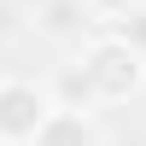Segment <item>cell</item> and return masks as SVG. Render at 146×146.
Wrapping results in <instances>:
<instances>
[{"label": "cell", "mask_w": 146, "mask_h": 146, "mask_svg": "<svg viewBox=\"0 0 146 146\" xmlns=\"http://www.w3.org/2000/svg\"><path fill=\"white\" fill-rule=\"evenodd\" d=\"M76 70H82V88H88L94 105H123V100H135L140 82H146V58L135 47H123L117 35L88 41V53L76 58Z\"/></svg>", "instance_id": "6da1fadb"}, {"label": "cell", "mask_w": 146, "mask_h": 146, "mask_svg": "<svg viewBox=\"0 0 146 146\" xmlns=\"http://www.w3.org/2000/svg\"><path fill=\"white\" fill-rule=\"evenodd\" d=\"M47 117H53V88L29 76H0V146H29Z\"/></svg>", "instance_id": "7a4b0ae2"}, {"label": "cell", "mask_w": 146, "mask_h": 146, "mask_svg": "<svg viewBox=\"0 0 146 146\" xmlns=\"http://www.w3.org/2000/svg\"><path fill=\"white\" fill-rule=\"evenodd\" d=\"M29 146H100V123H94L88 111L53 105V117L35 129V140H29Z\"/></svg>", "instance_id": "3957f363"}, {"label": "cell", "mask_w": 146, "mask_h": 146, "mask_svg": "<svg viewBox=\"0 0 146 146\" xmlns=\"http://www.w3.org/2000/svg\"><path fill=\"white\" fill-rule=\"evenodd\" d=\"M82 23H88V0H41V12H35V29L53 41L82 35Z\"/></svg>", "instance_id": "277c9868"}, {"label": "cell", "mask_w": 146, "mask_h": 146, "mask_svg": "<svg viewBox=\"0 0 146 146\" xmlns=\"http://www.w3.org/2000/svg\"><path fill=\"white\" fill-rule=\"evenodd\" d=\"M23 23H18V6H12V0H0V41H6V35H18Z\"/></svg>", "instance_id": "5b68a950"}]
</instances>
